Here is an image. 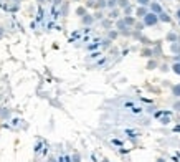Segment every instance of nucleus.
Masks as SVG:
<instances>
[{
    "label": "nucleus",
    "instance_id": "f257e3e1",
    "mask_svg": "<svg viewBox=\"0 0 180 162\" xmlns=\"http://www.w3.org/2000/svg\"><path fill=\"white\" fill-rule=\"evenodd\" d=\"M159 23V17L155 15V13H147L146 17H144V25H147V27H155Z\"/></svg>",
    "mask_w": 180,
    "mask_h": 162
},
{
    "label": "nucleus",
    "instance_id": "f03ea898",
    "mask_svg": "<svg viewBox=\"0 0 180 162\" xmlns=\"http://www.w3.org/2000/svg\"><path fill=\"white\" fill-rule=\"evenodd\" d=\"M150 12L155 13V15H159V13H160V12H164V10H162L160 3H150Z\"/></svg>",
    "mask_w": 180,
    "mask_h": 162
},
{
    "label": "nucleus",
    "instance_id": "7ed1b4c3",
    "mask_svg": "<svg viewBox=\"0 0 180 162\" xmlns=\"http://www.w3.org/2000/svg\"><path fill=\"white\" fill-rule=\"evenodd\" d=\"M157 17H159V20H160V22H165V23H169V22H170V17H169L165 12H160Z\"/></svg>",
    "mask_w": 180,
    "mask_h": 162
},
{
    "label": "nucleus",
    "instance_id": "20e7f679",
    "mask_svg": "<svg viewBox=\"0 0 180 162\" xmlns=\"http://www.w3.org/2000/svg\"><path fill=\"white\" fill-rule=\"evenodd\" d=\"M147 13H149V12H147L146 7H139V8H137V12H136V15L137 17H146Z\"/></svg>",
    "mask_w": 180,
    "mask_h": 162
},
{
    "label": "nucleus",
    "instance_id": "39448f33",
    "mask_svg": "<svg viewBox=\"0 0 180 162\" xmlns=\"http://www.w3.org/2000/svg\"><path fill=\"white\" fill-rule=\"evenodd\" d=\"M172 93H174V96L180 98V84H175V86L172 88Z\"/></svg>",
    "mask_w": 180,
    "mask_h": 162
},
{
    "label": "nucleus",
    "instance_id": "423d86ee",
    "mask_svg": "<svg viewBox=\"0 0 180 162\" xmlns=\"http://www.w3.org/2000/svg\"><path fill=\"white\" fill-rule=\"evenodd\" d=\"M172 70H174V73L180 75V63H178V61H175L174 65H172Z\"/></svg>",
    "mask_w": 180,
    "mask_h": 162
},
{
    "label": "nucleus",
    "instance_id": "0eeeda50",
    "mask_svg": "<svg viewBox=\"0 0 180 162\" xmlns=\"http://www.w3.org/2000/svg\"><path fill=\"white\" fill-rule=\"evenodd\" d=\"M167 40H169V41H178V37H177L175 33H169Z\"/></svg>",
    "mask_w": 180,
    "mask_h": 162
},
{
    "label": "nucleus",
    "instance_id": "6e6552de",
    "mask_svg": "<svg viewBox=\"0 0 180 162\" xmlns=\"http://www.w3.org/2000/svg\"><path fill=\"white\" fill-rule=\"evenodd\" d=\"M172 51H174V53H180V43H174V45H172Z\"/></svg>",
    "mask_w": 180,
    "mask_h": 162
},
{
    "label": "nucleus",
    "instance_id": "1a4fd4ad",
    "mask_svg": "<svg viewBox=\"0 0 180 162\" xmlns=\"http://www.w3.org/2000/svg\"><path fill=\"white\" fill-rule=\"evenodd\" d=\"M137 2H139L140 7H146V5H149V3H150V0H137Z\"/></svg>",
    "mask_w": 180,
    "mask_h": 162
},
{
    "label": "nucleus",
    "instance_id": "9d476101",
    "mask_svg": "<svg viewBox=\"0 0 180 162\" xmlns=\"http://www.w3.org/2000/svg\"><path fill=\"white\" fill-rule=\"evenodd\" d=\"M117 2H119V5H121V7H127L129 5V0H117Z\"/></svg>",
    "mask_w": 180,
    "mask_h": 162
},
{
    "label": "nucleus",
    "instance_id": "9b49d317",
    "mask_svg": "<svg viewBox=\"0 0 180 162\" xmlns=\"http://www.w3.org/2000/svg\"><path fill=\"white\" fill-rule=\"evenodd\" d=\"M124 22H126V25H132V23H134V18H130V17H127V18H126Z\"/></svg>",
    "mask_w": 180,
    "mask_h": 162
},
{
    "label": "nucleus",
    "instance_id": "f8f14e48",
    "mask_svg": "<svg viewBox=\"0 0 180 162\" xmlns=\"http://www.w3.org/2000/svg\"><path fill=\"white\" fill-rule=\"evenodd\" d=\"M108 5H109V7H114V5H116V0H109Z\"/></svg>",
    "mask_w": 180,
    "mask_h": 162
},
{
    "label": "nucleus",
    "instance_id": "ddd939ff",
    "mask_svg": "<svg viewBox=\"0 0 180 162\" xmlns=\"http://www.w3.org/2000/svg\"><path fill=\"white\" fill-rule=\"evenodd\" d=\"M175 109H178V111H180V103H175Z\"/></svg>",
    "mask_w": 180,
    "mask_h": 162
},
{
    "label": "nucleus",
    "instance_id": "4468645a",
    "mask_svg": "<svg viewBox=\"0 0 180 162\" xmlns=\"http://www.w3.org/2000/svg\"><path fill=\"white\" fill-rule=\"evenodd\" d=\"M177 17H178V20H180V8L177 10Z\"/></svg>",
    "mask_w": 180,
    "mask_h": 162
},
{
    "label": "nucleus",
    "instance_id": "2eb2a0df",
    "mask_svg": "<svg viewBox=\"0 0 180 162\" xmlns=\"http://www.w3.org/2000/svg\"><path fill=\"white\" fill-rule=\"evenodd\" d=\"M177 61H178V63H180V56H177Z\"/></svg>",
    "mask_w": 180,
    "mask_h": 162
}]
</instances>
